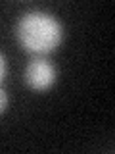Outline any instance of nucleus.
<instances>
[{
    "label": "nucleus",
    "mask_w": 115,
    "mask_h": 154,
    "mask_svg": "<svg viewBox=\"0 0 115 154\" xmlns=\"http://www.w3.org/2000/svg\"><path fill=\"white\" fill-rule=\"evenodd\" d=\"M6 106H8V94L4 89H0V114L6 110Z\"/></svg>",
    "instance_id": "7ed1b4c3"
},
{
    "label": "nucleus",
    "mask_w": 115,
    "mask_h": 154,
    "mask_svg": "<svg viewBox=\"0 0 115 154\" xmlns=\"http://www.w3.org/2000/svg\"><path fill=\"white\" fill-rule=\"evenodd\" d=\"M16 37L27 52L42 56L60 46L63 38V27L52 14L33 10L19 17Z\"/></svg>",
    "instance_id": "f257e3e1"
},
{
    "label": "nucleus",
    "mask_w": 115,
    "mask_h": 154,
    "mask_svg": "<svg viewBox=\"0 0 115 154\" xmlns=\"http://www.w3.org/2000/svg\"><path fill=\"white\" fill-rule=\"evenodd\" d=\"M4 75H6V58L0 52V81L4 79Z\"/></svg>",
    "instance_id": "20e7f679"
},
{
    "label": "nucleus",
    "mask_w": 115,
    "mask_h": 154,
    "mask_svg": "<svg viewBox=\"0 0 115 154\" xmlns=\"http://www.w3.org/2000/svg\"><path fill=\"white\" fill-rule=\"evenodd\" d=\"M56 81V69L44 58H35L25 69V83L33 91H46Z\"/></svg>",
    "instance_id": "f03ea898"
}]
</instances>
